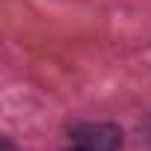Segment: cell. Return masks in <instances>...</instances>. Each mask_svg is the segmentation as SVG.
<instances>
[{
  "label": "cell",
  "mask_w": 151,
  "mask_h": 151,
  "mask_svg": "<svg viewBox=\"0 0 151 151\" xmlns=\"http://www.w3.org/2000/svg\"><path fill=\"white\" fill-rule=\"evenodd\" d=\"M122 145V130L110 122H86L71 127L68 133V148L62 151H119Z\"/></svg>",
  "instance_id": "cell-1"
},
{
  "label": "cell",
  "mask_w": 151,
  "mask_h": 151,
  "mask_svg": "<svg viewBox=\"0 0 151 151\" xmlns=\"http://www.w3.org/2000/svg\"><path fill=\"white\" fill-rule=\"evenodd\" d=\"M0 151H15V148H12V142H9V139H3V142H0Z\"/></svg>",
  "instance_id": "cell-2"
}]
</instances>
